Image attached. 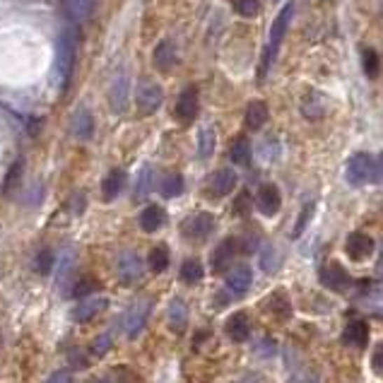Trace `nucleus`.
<instances>
[{"label":"nucleus","mask_w":383,"mask_h":383,"mask_svg":"<svg viewBox=\"0 0 383 383\" xmlns=\"http://www.w3.org/2000/svg\"><path fill=\"white\" fill-rule=\"evenodd\" d=\"M75 56H78V22L68 20V27L61 32L56 46V73L63 90H68L70 75L75 68Z\"/></svg>","instance_id":"1"},{"label":"nucleus","mask_w":383,"mask_h":383,"mask_svg":"<svg viewBox=\"0 0 383 383\" xmlns=\"http://www.w3.org/2000/svg\"><path fill=\"white\" fill-rule=\"evenodd\" d=\"M292 15H294V3H287V5L282 8V13L275 18V22H272L270 36H267L265 51H263V61H260V80L267 75L270 65L275 63L277 51H280V43H282V39H284V34H287L289 22H292Z\"/></svg>","instance_id":"2"},{"label":"nucleus","mask_w":383,"mask_h":383,"mask_svg":"<svg viewBox=\"0 0 383 383\" xmlns=\"http://www.w3.org/2000/svg\"><path fill=\"white\" fill-rule=\"evenodd\" d=\"M374 157L366 155V152H357L354 157H349L347 169H344V176L347 183L352 186H364L369 181H374Z\"/></svg>","instance_id":"3"},{"label":"nucleus","mask_w":383,"mask_h":383,"mask_svg":"<svg viewBox=\"0 0 383 383\" xmlns=\"http://www.w3.org/2000/svg\"><path fill=\"white\" fill-rule=\"evenodd\" d=\"M152 311V302L150 299H138L128 306V311L123 314V330L128 337H138L142 333V328L147 326V319H150Z\"/></svg>","instance_id":"4"},{"label":"nucleus","mask_w":383,"mask_h":383,"mask_svg":"<svg viewBox=\"0 0 383 383\" xmlns=\"http://www.w3.org/2000/svg\"><path fill=\"white\" fill-rule=\"evenodd\" d=\"M212 229H215V217H212L210 212H195V215H190L188 220L181 224L183 237L198 244L210 237Z\"/></svg>","instance_id":"5"},{"label":"nucleus","mask_w":383,"mask_h":383,"mask_svg":"<svg viewBox=\"0 0 383 383\" xmlns=\"http://www.w3.org/2000/svg\"><path fill=\"white\" fill-rule=\"evenodd\" d=\"M319 277L323 287L333 289V292H347V289L352 287V277H349V272L344 270L340 263H328V265H323Z\"/></svg>","instance_id":"6"},{"label":"nucleus","mask_w":383,"mask_h":383,"mask_svg":"<svg viewBox=\"0 0 383 383\" xmlns=\"http://www.w3.org/2000/svg\"><path fill=\"white\" fill-rule=\"evenodd\" d=\"M162 99H164V92L157 82H142L138 87V109L142 116L155 113L157 109L162 106Z\"/></svg>","instance_id":"7"},{"label":"nucleus","mask_w":383,"mask_h":383,"mask_svg":"<svg viewBox=\"0 0 383 383\" xmlns=\"http://www.w3.org/2000/svg\"><path fill=\"white\" fill-rule=\"evenodd\" d=\"M116 275L123 284H133L142 277V260L138 258V253L133 251H125L118 256L116 260Z\"/></svg>","instance_id":"8"},{"label":"nucleus","mask_w":383,"mask_h":383,"mask_svg":"<svg viewBox=\"0 0 383 383\" xmlns=\"http://www.w3.org/2000/svg\"><path fill=\"white\" fill-rule=\"evenodd\" d=\"M237 186V174L232 169H217L210 179H207V193L210 198H222V195H229Z\"/></svg>","instance_id":"9"},{"label":"nucleus","mask_w":383,"mask_h":383,"mask_svg":"<svg viewBox=\"0 0 383 383\" xmlns=\"http://www.w3.org/2000/svg\"><path fill=\"white\" fill-rule=\"evenodd\" d=\"M195 116H198V90L195 87H186L176 102V118L188 125L195 121Z\"/></svg>","instance_id":"10"},{"label":"nucleus","mask_w":383,"mask_h":383,"mask_svg":"<svg viewBox=\"0 0 383 383\" xmlns=\"http://www.w3.org/2000/svg\"><path fill=\"white\" fill-rule=\"evenodd\" d=\"M344 253L352 260H366L371 253H374V239L364 232H354L347 237V244H344Z\"/></svg>","instance_id":"11"},{"label":"nucleus","mask_w":383,"mask_h":383,"mask_svg":"<svg viewBox=\"0 0 383 383\" xmlns=\"http://www.w3.org/2000/svg\"><path fill=\"white\" fill-rule=\"evenodd\" d=\"M109 306V299L106 297H87L82 299V302L73 309V319L78 323H87L92 319H97V316L102 314L104 309Z\"/></svg>","instance_id":"12"},{"label":"nucleus","mask_w":383,"mask_h":383,"mask_svg":"<svg viewBox=\"0 0 383 383\" xmlns=\"http://www.w3.org/2000/svg\"><path fill=\"white\" fill-rule=\"evenodd\" d=\"M109 104L116 113L125 111V104H128V75L125 73H118L113 78L111 87H109Z\"/></svg>","instance_id":"13"},{"label":"nucleus","mask_w":383,"mask_h":383,"mask_svg":"<svg viewBox=\"0 0 383 383\" xmlns=\"http://www.w3.org/2000/svg\"><path fill=\"white\" fill-rule=\"evenodd\" d=\"M280 190L277 186L272 183H263L258 188V210L263 212L265 217H275L277 210H280Z\"/></svg>","instance_id":"14"},{"label":"nucleus","mask_w":383,"mask_h":383,"mask_svg":"<svg viewBox=\"0 0 383 383\" xmlns=\"http://www.w3.org/2000/svg\"><path fill=\"white\" fill-rule=\"evenodd\" d=\"M342 342L354 349L364 347L369 342V326H366V321H349L347 328L342 330Z\"/></svg>","instance_id":"15"},{"label":"nucleus","mask_w":383,"mask_h":383,"mask_svg":"<svg viewBox=\"0 0 383 383\" xmlns=\"http://www.w3.org/2000/svg\"><path fill=\"white\" fill-rule=\"evenodd\" d=\"M70 133L75 135L78 140H90L95 135V118L87 109H78L70 121Z\"/></svg>","instance_id":"16"},{"label":"nucleus","mask_w":383,"mask_h":383,"mask_svg":"<svg viewBox=\"0 0 383 383\" xmlns=\"http://www.w3.org/2000/svg\"><path fill=\"white\" fill-rule=\"evenodd\" d=\"M176 46H174V41H162L160 46L155 48V56H152V63H155L157 70H162V73H167V70H172L174 65H176Z\"/></svg>","instance_id":"17"},{"label":"nucleus","mask_w":383,"mask_h":383,"mask_svg":"<svg viewBox=\"0 0 383 383\" xmlns=\"http://www.w3.org/2000/svg\"><path fill=\"white\" fill-rule=\"evenodd\" d=\"M251 282H253V272H251V267H246V265L234 267V270L227 275V287L232 289L234 294H246Z\"/></svg>","instance_id":"18"},{"label":"nucleus","mask_w":383,"mask_h":383,"mask_svg":"<svg viewBox=\"0 0 383 383\" xmlns=\"http://www.w3.org/2000/svg\"><path fill=\"white\" fill-rule=\"evenodd\" d=\"M224 330H227V335L232 337L234 342H244L246 337L251 335V321L246 314H234L229 316L227 326H224Z\"/></svg>","instance_id":"19"},{"label":"nucleus","mask_w":383,"mask_h":383,"mask_svg":"<svg viewBox=\"0 0 383 383\" xmlns=\"http://www.w3.org/2000/svg\"><path fill=\"white\" fill-rule=\"evenodd\" d=\"M123 186H125V172H121V169H113V172L109 174V176L104 179V183H102V198L106 202H111L113 198L121 195Z\"/></svg>","instance_id":"20"},{"label":"nucleus","mask_w":383,"mask_h":383,"mask_svg":"<svg viewBox=\"0 0 383 383\" xmlns=\"http://www.w3.org/2000/svg\"><path fill=\"white\" fill-rule=\"evenodd\" d=\"M95 292H102V282L92 275H82L70 284V297H75V299H87Z\"/></svg>","instance_id":"21"},{"label":"nucleus","mask_w":383,"mask_h":383,"mask_svg":"<svg viewBox=\"0 0 383 383\" xmlns=\"http://www.w3.org/2000/svg\"><path fill=\"white\" fill-rule=\"evenodd\" d=\"M234 256H237V242H234V239H224L215 249V253H212V267H215V272H222Z\"/></svg>","instance_id":"22"},{"label":"nucleus","mask_w":383,"mask_h":383,"mask_svg":"<svg viewBox=\"0 0 383 383\" xmlns=\"http://www.w3.org/2000/svg\"><path fill=\"white\" fill-rule=\"evenodd\" d=\"M267 123V106L263 102H251L246 106V128L260 130Z\"/></svg>","instance_id":"23"},{"label":"nucleus","mask_w":383,"mask_h":383,"mask_svg":"<svg viewBox=\"0 0 383 383\" xmlns=\"http://www.w3.org/2000/svg\"><path fill=\"white\" fill-rule=\"evenodd\" d=\"M164 220H167V217H164V210L160 205H147L145 210L140 212V227L150 234L157 232L164 224Z\"/></svg>","instance_id":"24"},{"label":"nucleus","mask_w":383,"mask_h":383,"mask_svg":"<svg viewBox=\"0 0 383 383\" xmlns=\"http://www.w3.org/2000/svg\"><path fill=\"white\" fill-rule=\"evenodd\" d=\"M188 323V306H186L181 299H174L172 306H169V328L174 333H181Z\"/></svg>","instance_id":"25"},{"label":"nucleus","mask_w":383,"mask_h":383,"mask_svg":"<svg viewBox=\"0 0 383 383\" xmlns=\"http://www.w3.org/2000/svg\"><path fill=\"white\" fill-rule=\"evenodd\" d=\"M267 309H270L272 316L280 319V321H287L289 314H292V306H289V299H287V294H284L282 289H277V292L267 299Z\"/></svg>","instance_id":"26"},{"label":"nucleus","mask_w":383,"mask_h":383,"mask_svg":"<svg viewBox=\"0 0 383 383\" xmlns=\"http://www.w3.org/2000/svg\"><path fill=\"white\" fill-rule=\"evenodd\" d=\"M229 157H232L234 164H242V167H246V164L251 162V142L249 138H237L232 142V147H229Z\"/></svg>","instance_id":"27"},{"label":"nucleus","mask_w":383,"mask_h":383,"mask_svg":"<svg viewBox=\"0 0 383 383\" xmlns=\"http://www.w3.org/2000/svg\"><path fill=\"white\" fill-rule=\"evenodd\" d=\"M160 190L164 198H176V195L183 193V179L179 174H167L160 183Z\"/></svg>","instance_id":"28"},{"label":"nucleus","mask_w":383,"mask_h":383,"mask_svg":"<svg viewBox=\"0 0 383 383\" xmlns=\"http://www.w3.org/2000/svg\"><path fill=\"white\" fill-rule=\"evenodd\" d=\"M147 265H150L152 272H164L169 267V251L167 246H155L150 251V258H147Z\"/></svg>","instance_id":"29"},{"label":"nucleus","mask_w":383,"mask_h":383,"mask_svg":"<svg viewBox=\"0 0 383 383\" xmlns=\"http://www.w3.org/2000/svg\"><path fill=\"white\" fill-rule=\"evenodd\" d=\"M212 152H215V130L202 128L198 138V157L200 160H210Z\"/></svg>","instance_id":"30"},{"label":"nucleus","mask_w":383,"mask_h":383,"mask_svg":"<svg viewBox=\"0 0 383 383\" xmlns=\"http://www.w3.org/2000/svg\"><path fill=\"white\" fill-rule=\"evenodd\" d=\"M202 275H205V272H202V265L198 260H186L183 265H181V280L186 282V284H195V282H200L202 280Z\"/></svg>","instance_id":"31"},{"label":"nucleus","mask_w":383,"mask_h":383,"mask_svg":"<svg viewBox=\"0 0 383 383\" xmlns=\"http://www.w3.org/2000/svg\"><path fill=\"white\" fill-rule=\"evenodd\" d=\"M20 183H22V164H13V169L8 172V176H5V195H13L15 190L20 188Z\"/></svg>","instance_id":"32"},{"label":"nucleus","mask_w":383,"mask_h":383,"mask_svg":"<svg viewBox=\"0 0 383 383\" xmlns=\"http://www.w3.org/2000/svg\"><path fill=\"white\" fill-rule=\"evenodd\" d=\"M260 267H263L265 272H275V267H277V253H275V246H272V244H265V246H263Z\"/></svg>","instance_id":"33"},{"label":"nucleus","mask_w":383,"mask_h":383,"mask_svg":"<svg viewBox=\"0 0 383 383\" xmlns=\"http://www.w3.org/2000/svg\"><path fill=\"white\" fill-rule=\"evenodd\" d=\"M111 344H113V335H111V333H102V335L99 337H97V340L95 342H92V354H95V357H104V354H106L109 352V349H111Z\"/></svg>","instance_id":"34"},{"label":"nucleus","mask_w":383,"mask_h":383,"mask_svg":"<svg viewBox=\"0 0 383 383\" xmlns=\"http://www.w3.org/2000/svg\"><path fill=\"white\" fill-rule=\"evenodd\" d=\"M258 8H260L258 0H234V10H237L242 18H256Z\"/></svg>","instance_id":"35"},{"label":"nucleus","mask_w":383,"mask_h":383,"mask_svg":"<svg viewBox=\"0 0 383 383\" xmlns=\"http://www.w3.org/2000/svg\"><path fill=\"white\" fill-rule=\"evenodd\" d=\"M150 186H152V169L145 167L140 172V179H138V186H135V198H145L147 193H150Z\"/></svg>","instance_id":"36"},{"label":"nucleus","mask_w":383,"mask_h":383,"mask_svg":"<svg viewBox=\"0 0 383 383\" xmlns=\"http://www.w3.org/2000/svg\"><path fill=\"white\" fill-rule=\"evenodd\" d=\"M34 267H36V272H41V275H48V272H51V267H53V253H51V251H48V249L39 251Z\"/></svg>","instance_id":"37"},{"label":"nucleus","mask_w":383,"mask_h":383,"mask_svg":"<svg viewBox=\"0 0 383 383\" xmlns=\"http://www.w3.org/2000/svg\"><path fill=\"white\" fill-rule=\"evenodd\" d=\"M314 207H316V205H306L304 210H302V215H299V220H297V224H294V229H292V237H294V239L302 237V232L306 229V224H309L311 215H314Z\"/></svg>","instance_id":"38"},{"label":"nucleus","mask_w":383,"mask_h":383,"mask_svg":"<svg viewBox=\"0 0 383 383\" xmlns=\"http://www.w3.org/2000/svg\"><path fill=\"white\" fill-rule=\"evenodd\" d=\"M366 306H369L374 314H383V287L369 292V297H366Z\"/></svg>","instance_id":"39"},{"label":"nucleus","mask_w":383,"mask_h":383,"mask_svg":"<svg viewBox=\"0 0 383 383\" xmlns=\"http://www.w3.org/2000/svg\"><path fill=\"white\" fill-rule=\"evenodd\" d=\"M251 205H253V202H251V193L244 190V193L237 198V202H234V212H237L239 217H246L251 212Z\"/></svg>","instance_id":"40"},{"label":"nucleus","mask_w":383,"mask_h":383,"mask_svg":"<svg viewBox=\"0 0 383 383\" xmlns=\"http://www.w3.org/2000/svg\"><path fill=\"white\" fill-rule=\"evenodd\" d=\"M364 70L369 78H374L379 73V56L374 51H364Z\"/></svg>","instance_id":"41"},{"label":"nucleus","mask_w":383,"mask_h":383,"mask_svg":"<svg viewBox=\"0 0 383 383\" xmlns=\"http://www.w3.org/2000/svg\"><path fill=\"white\" fill-rule=\"evenodd\" d=\"M46 383H73V376H70V371L61 369V371H56V374L48 376Z\"/></svg>","instance_id":"42"},{"label":"nucleus","mask_w":383,"mask_h":383,"mask_svg":"<svg viewBox=\"0 0 383 383\" xmlns=\"http://www.w3.org/2000/svg\"><path fill=\"white\" fill-rule=\"evenodd\" d=\"M371 364H374L376 374H383V344H379V349H376L374 359H371Z\"/></svg>","instance_id":"43"},{"label":"nucleus","mask_w":383,"mask_h":383,"mask_svg":"<svg viewBox=\"0 0 383 383\" xmlns=\"http://www.w3.org/2000/svg\"><path fill=\"white\" fill-rule=\"evenodd\" d=\"M374 181L376 183L383 181V152L376 157V162H374Z\"/></svg>","instance_id":"44"},{"label":"nucleus","mask_w":383,"mask_h":383,"mask_svg":"<svg viewBox=\"0 0 383 383\" xmlns=\"http://www.w3.org/2000/svg\"><path fill=\"white\" fill-rule=\"evenodd\" d=\"M70 205H73V212H75V215H80V212L85 210V195H82V193H75V195H73V200H70Z\"/></svg>","instance_id":"45"},{"label":"nucleus","mask_w":383,"mask_h":383,"mask_svg":"<svg viewBox=\"0 0 383 383\" xmlns=\"http://www.w3.org/2000/svg\"><path fill=\"white\" fill-rule=\"evenodd\" d=\"M237 383H265V379H263V376H244V379Z\"/></svg>","instance_id":"46"},{"label":"nucleus","mask_w":383,"mask_h":383,"mask_svg":"<svg viewBox=\"0 0 383 383\" xmlns=\"http://www.w3.org/2000/svg\"><path fill=\"white\" fill-rule=\"evenodd\" d=\"M95 383H109V381H106V379H97Z\"/></svg>","instance_id":"47"},{"label":"nucleus","mask_w":383,"mask_h":383,"mask_svg":"<svg viewBox=\"0 0 383 383\" xmlns=\"http://www.w3.org/2000/svg\"><path fill=\"white\" fill-rule=\"evenodd\" d=\"M275 3H277V0H275Z\"/></svg>","instance_id":"48"}]
</instances>
